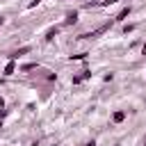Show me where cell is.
I'll list each match as a JSON object with an SVG mask.
<instances>
[{
  "instance_id": "obj_1",
  "label": "cell",
  "mask_w": 146,
  "mask_h": 146,
  "mask_svg": "<svg viewBox=\"0 0 146 146\" xmlns=\"http://www.w3.org/2000/svg\"><path fill=\"white\" fill-rule=\"evenodd\" d=\"M5 75H14L16 73V59H9L7 64H5V71H2Z\"/></svg>"
},
{
  "instance_id": "obj_2",
  "label": "cell",
  "mask_w": 146,
  "mask_h": 146,
  "mask_svg": "<svg viewBox=\"0 0 146 146\" xmlns=\"http://www.w3.org/2000/svg\"><path fill=\"white\" fill-rule=\"evenodd\" d=\"M57 34H59V27H57V25H52V27H48V32H46V36H43V39H46V41H52Z\"/></svg>"
},
{
  "instance_id": "obj_3",
  "label": "cell",
  "mask_w": 146,
  "mask_h": 146,
  "mask_svg": "<svg viewBox=\"0 0 146 146\" xmlns=\"http://www.w3.org/2000/svg\"><path fill=\"white\" fill-rule=\"evenodd\" d=\"M30 52V46H23V48H18V50H14L11 55H9V59H18L21 55H27Z\"/></svg>"
},
{
  "instance_id": "obj_4",
  "label": "cell",
  "mask_w": 146,
  "mask_h": 146,
  "mask_svg": "<svg viewBox=\"0 0 146 146\" xmlns=\"http://www.w3.org/2000/svg\"><path fill=\"white\" fill-rule=\"evenodd\" d=\"M75 21H78V11H68L66 18H64V25H73Z\"/></svg>"
},
{
  "instance_id": "obj_5",
  "label": "cell",
  "mask_w": 146,
  "mask_h": 146,
  "mask_svg": "<svg viewBox=\"0 0 146 146\" xmlns=\"http://www.w3.org/2000/svg\"><path fill=\"white\" fill-rule=\"evenodd\" d=\"M128 16H130V7H123V9L116 14V18H114V21H125Z\"/></svg>"
},
{
  "instance_id": "obj_6",
  "label": "cell",
  "mask_w": 146,
  "mask_h": 146,
  "mask_svg": "<svg viewBox=\"0 0 146 146\" xmlns=\"http://www.w3.org/2000/svg\"><path fill=\"white\" fill-rule=\"evenodd\" d=\"M123 119H125V112H123V110H116V112L112 114V121H114V123H121Z\"/></svg>"
},
{
  "instance_id": "obj_7",
  "label": "cell",
  "mask_w": 146,
  "mask_h": 146,
  "mask_svg": "<svg viewBox=\"0 0 146 146\" xmlns=\"http://www.w3.org/2000/svg\"><path fill=\"white\" fill-rule=\"evenodd\" d=\"M34 68H39V64H36V62H30V64H23V66H21V71H23V73L34 71Z\"/></svg>"
},
{
  "instance_id": "obj_8",
  "label": "cell",
  "mask_w": 146,
  "mask_h": 146,
  "mask_svg": "<svg viewBox=\"0 0 146 146\" xmlns=\"http://www.w3.org/2000/svg\"><path fill=\"white\" fill-rule=\"evenodd\" d=\"M87 57V52H80V55H71V59H84Z\"/></svg>"
},
{
  "instance_id": "obj_9",
  "label": "cell",
  "mask_w": 146,
  "mask_h": 146,
  "mask_svg": "<svg viewBox=\"0 0 146 146\" xmlns=\"http://www.w3.org/2000/svg\"><path fill=\"white\" fill-rule=\"evenodd\" d=\"M87 78H91V71H89V68H84V71H82V80H87Z\"/></svg>"
},
{
  "instance_id": "obj_10",
  "label": "cell",
  "mask_w": 146,
  "mask_h": 146,
  "mask_svg": "<svg viewBox=\"0 0 146 146\" xmlns=\"http://www.w3.org/2000/svg\"><path fill=\"white\" fill-rule=\"evenodd\" d=\"M71 82H73V84H80V82H82V75H73V80H71Z\"/></svg>"
},
{
  "instance_id": "obj_11",
  "label": "cell",
  "mask_w": 146,
  "mask_h": 146,
  "mask_svg": "<svg viewBox=\"0 0 146 146\" xmlns=\"http://www.w3.org/2000/svg\"><path fill=\"white\" fill-rule=\"evenodd\" d=\"M141 52H144V55H146V43H144V46H141Z\"/></svg>"
},
{
  "instance_id": "obj_12",
  "label": "cell",
  "mask_w": 146,
  "mask_h": 146,
  "mask_svg": "<svg viewBox=\"0 0 146 146\" xmlns=\"http://www.w3.org/2000/svg\"><path fill=\"white\" fill-rule=\"evenodd\" d=\"M2 23H5V18H2V16H0V27H2Z\"/></svg>"
},
{
  "instance_id": "obj_13",
  "label": "cell",
  "mask_w": 146,
  "mask_h": 146,
  "mask_svg": "<svg viewBox=\"0 0 146 146\" xmlns=\"http://www.w3.org/2000/svg\"><path fill=\"white\" fill-rule=\"evenodd\" d=\"M144 146H146V137H144Z\"/></svg>"
},
{
  "instance_id": "obj_14",
  "label": "cell",
  "mask_w": 146,
  "mask_h": 146,
  "mask_svg": "<svg viewBox=\"0 0 146 146\" xmlns=\"http://www.w3.org/2000/svg\"><path fill=\"white\" fill-rule=\"evenodd\" d=\"M114 146H121V144H114Z\"/></svg>"
}]
</instances>
